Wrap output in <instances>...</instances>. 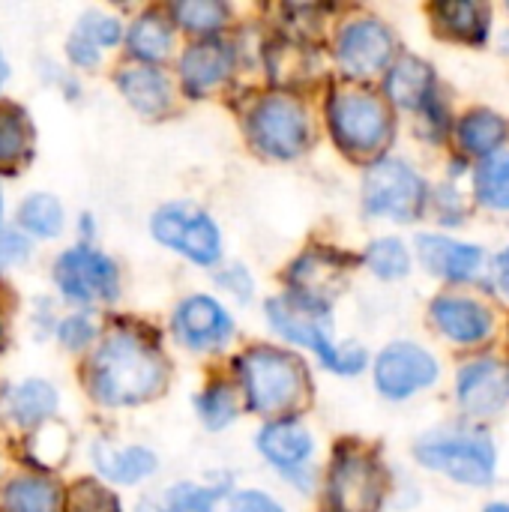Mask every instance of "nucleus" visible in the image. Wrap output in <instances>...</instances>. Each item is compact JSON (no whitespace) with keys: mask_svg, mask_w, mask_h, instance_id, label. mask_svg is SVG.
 <instances>
[{"mask_svg":"<svg viewBox=\"0 0 509 512\" xmlns=\"http://www.w3.org/2000/svg\"><path fill=\"white\" fill-rule=\"evenodd\" d=\"M477 198L492 210H509V153H492L477 168Z\"/></svg>","mask_w":509,"mask_h":512,"instance_id":"30","label":"nucleus"},{"mask_svg":"<svg viewBox=\"0 0 509 512\" xmlns=\"http://www.w3.org/2000/svg\"><path fill=\"white\" fill-rule=\"evenodd\" d=\"M435 18L444 30L465 42H483L489 33V6L486 3H438Z\"/></svg>","mask_w":509,"mask_h":512,"instance_id":"26","label":"nucleus"},{"mask_svg":"<svg viewBox=\"0 0 509 512\" xmlns=\"http://www.w3.org/2000/svg\"><path fill=\"white\" fill-rule=\"evenodd\" d=\"M327 495L333 512H378L384 498L381 465L360 450H342L333 462Z\"/></svg>","mask_w":509,"mask_h":512,"instance_id":"10","label":"nucleus"},{"mask_svg":"<svg viewBox=\"0 0 509 512\" xmlns=\"http://www.w3.org/2000/svg\"><path fill=\"white\" fill-rule=\"evenodd\" d=\"M30 252L27 240L15 231H0V267H6L9 261H18Z\"/></svg>","mask_w":509,"mask_h":512,"instance_id":"41","label":"nucleus"},{"mask_svg":"<svg viewBox=\"0 0 509 512\" xmlns=\"http://www.w3.org/2000/svg\"><path fill=\"white\" fill-rule=\"evenodd\" d=\"M417 459L468 486H489L495 474V444L483 429H438L420 438Z\"/></svg>","mask_w":509,"mask_h":512,"instance_id":"4","label":"nucleus"},{"mask_svg":"<svg viewBox=\"0 0 509 512\" xmlns=\"http://www.w3.org/2000/svg\"><path fill=\"white\" fill-rule=\"evenodd\" d=\"M0 216H3V198H0Z\"/></svg>","mask_w":509,"mask_h":512,"instance_id":"48","label":"nucleus"},{"mask_svg":"<svg viewBox=\"0 0 509 512\" xmlns=\"http://www.w3.org/2000/svg\"><path fill=\"white\" fill-rule=\"evenodd\" d=\"M219 282L237 297V300H249L252 297V279L243 267H228L219 273Z\"/></svg>","mask_w":509,"mask_h":512,"instance_id":"39","label":"nucleus"},{"mask_svg":"<svg viewBox=\"0 0 509 512\" xmlns=\"http://www.w3.org/2000/svg\"><path fill=\"white\" fill-rule=\"evenodd\" d=\"M75 33H81L90 45H96V48L102 51V48H111V45L120 42L123 27H120V21H117L114 15H105V12L93 9V12H87V15L78 21Z\"/></svg>","mask_w":509,"mask_h":512,"instance_id":"35","label":"nucleus"},{"mask_svg":"<svg viewBox=\"0 0 509 512\" xmlns=\"http://www.w3.org/2000/svg\"><path fill=\"white\" fill-rule=\"evenodd\" d=\"M327 117L339 147L357 156L378 153L393 135L387 105L366 90H339L327 105Z\"/></svg>","mask_w":509,"mask_h":512,"instance_id":"5","label":"nucleus"},{"mask_svg":"<svg viewBox=\"0 0 509 512\" xmlns=\"http://www.w3.org/2000/svg\"><path fill=\"white\" fill-rule=\"evenodd\" d=\"M459 402L471 417H492L509 402V366L483 357L459 372Z\"/></svg>","mask_w":509,"mask_h":512,"instance_id":"14","label":"nucleus"},{"mask_svg":"<svg viewBox=\"0 0 509 512\" xmlns=\"http://www.w3.org/2000/svg\"><path fill=\"white\" fill-rule=\"evenodd\" d=\"M225 486H195V483H180L168 492V507L177 512H213L219 504Z\"/></svg>","mask_w":509,"mask_h":512,"instance_id":"34","label":"nucleus"},{"mask_svg":"<svg viewBox=\"0 0 509 512\" xmlns=\"http://www.w3.org/2000/svg\"><path fill=\"white\" fill-rule=\"evenodd\" d=\"M60 492L54 483L39 477H18L3 489L6 512H57Z\"/></svg>","mask_w":509,"mask_h":512,"instance_id":"27","label":"nucleus"},{"mask_svg":"<svg viewBox=\"0 0 509 512\" xmlns=\"http://www.w3.org/2000/svg\"><path fill=\"white\" fill-rule=\"evenodd\" d=\"M504 138H507V123L489 108H477L465 114V120L459 123V141L468 153L492 156L504 144Z\"/></svg>","mask_w":509,"mask_h":512,"instance_id":"25","label":"nucleus"},{"mask_svg":"<svg viewBox=\"0 0 509 512\" xmlns=\"http://www.w3.org/2000/svg\"><path fill=\"white\" fill-rule=\"evenodd\" d=\"M231 66H234L231 45L219 42V39H204V42H195L192 48H186V54L180 57V78L192 96H201V93L213 90L216 84H222L228 78Z\"/></svg>","mask_w":509,"mask_h":512,"instance_id":"18","label":"nucleus"},{"mask_svg":"<svg viewBox=\"0 0 509 512\" xmlns=\"http://www.w3.org/2000/svg\"><path fill=\"white\" fill-rule=\"evenodd\" d=\"M171 15L177 24H183L192 33H210L225 24L228 6L216 3V0H186V3H174Z\"/></svg>","mask_w":509,"mask_h":512,"instance_id":"31","label":"nucleus"},{"mask_svg":"<svg viewBox=\"0 0 509 512\" xmlns=\"http://www.w3.org/2000/svg\"><path fill=\"white\" fill-rule=\"evenodd\" d=\"M366 264L375 276L381 279H402L411 270V258L408 249L396 240V237H384L375 240L366 252Z\"/></svg>","mask_w":509,"mask_h":512,"instance_id":"32","label":"nucleus"},{"mask_svg":"<svg viewBox=\"0 0 509 512\" xmlns=\"http://www.w3.org/2000/svg\"><path fill=\"white\" fill-rule=\"evenodd\" d=\"M417 252H420V261L432 273H438L450 282H471V279H477V273L483 267V249L480 246L456 243V240L435 237V234L417 237Z\"/></svg>","mask_w":509,"mask_h":512,"instance_id":"17","label":"nucleus"},{"mask_svg":"<svg viewBox=\"0 0 509 512\" xmlns=\"http://www.w3.org/2000/svg\"><path fill=\"white\" fill-rule=\"evenodd\" d=\"M117 87L129 99V105L138 108L147 117H159L171 105V84L153 66H126V69H120Z\"/></svg>","mask_w":509,"mask_h":512,"instance_id":"20","label":"nucleus"},{"mask_svg":"<svg viewBox=\"0 0 509 512\" xmlns=\"http://www.w3.org/2000/svg\"><path fill=\"white\" fill-rule=\"evenodd\" d=\"M168 378L162 354L141 336L114 333L90 363V390L108 408H129L162 393Z\"/></svg>","mask_w":509,"mask_h":512,"instance_id":"1","label":"nucleus"},{"mask_svg":"<svg viewBox=\"0 0 509 512\" xmlns=\"http://www.w3.org/2000/svg\"><path fill=\"white\" fill-rule=\"evenodd\" d=\"M363 204L372 216L414 222L426 207V183L411 165L399 159H381L366 171Z\"/></svg>","mask_w":509,"mask_h":512,"instance_id":"6","label":"nucleus"},{"mask_svg":"<svg viewBox=\"0 0 509 512\" xmlns=\"http://www.w3.org/2000/svg\"><path fill=\"white\" fill-rule=\"evenodd\" d=\"M18 222L33 237H57L63 231V207L54 195L36 192V195L21 201Z\"/></svg>","mask_w":509,"mask_h":512,"instance_id":"29","label":"nucleus"},{"mask_svg":"<svg viewBox=\"0 0 509 512\" xmlns=\"http://www.w3.org/2000/svg\"><path fill=\"white\" fill-rule=\"evenodd\" d=\"M435 378H438L435 357L411 342H396L384 348L375 363V384L387 399H408L417 390L432 387Z\"/></svg>","mask_w":509,"mask_h":512,"instance_id":"11","label":"nucleus"},{"mask_svg":"<svg viewBox=\"0 0 509 512\" xmlns=\"http://www.w3.org/2000/svg\"><path fill=\"white\" fill-rule=\"evenodd\" d=\"M486 512H509V507L507 504H492V507H489Z\"/></svg>","mask_w":509,"mask_h":512,"instance_id":"44","label":"nucleus"},{"mask_svg":"<svg viewBox=\"0 0 509 512\" xmlns=\"http://www.w3.org/2000/svg\"><path fill=\"white\" fill-rule=\"evenodd\" d=\"M195 408H198L201 420H204L210 429H216V432L225 429V426L237 417V399H234V393H231L225 384H216V387L204 390V393L198 396Z\"/></svg>","mask_w":509,"mask_h":512,"instance_id":"33","label":"nucleus"},{"mask_svg":"<svg viewBox=\"0 0 509 512\" xmlns=\"http://www.w3.org/2000/svg\"><path fill=\"white\" fill-rule=\"evenodd\" d=\"M387 96L402 108H423L432 96V69L420 57H399L387 75Z\"/></svg>","mask_w":509,"mask_h":512,"instance_id":"22","label":"nucleus"},{"mask_svg":"<svg viewBox=\"0 0 509 512\" xmlns=\"http://www.w3.org/2000/svg\"><path fill=\"white\" fill-rule=\"evenodd\" d=\"M171 327L177 342L189 351H219L234 333V321L225 312V306L204 294L186 297L177 306Z\"/></svg>","mask_w":509,"mask_h":512,"instance_id":"13","label":"nucleus"},{"mask_svg":"<svg viewBox=\"0 0 509 512\" xmlns=\"http://www.w3.org/2000/svg\"><path fill=\"white\" fill-rule=\"evenodd\" d=\"M69 512H120V504L111 492H105L99 483L93 480H81L72 492H69Z\"/></svg>","mask_w":509,"mask_h":512,"instance_id":"36","label":"nucleus"},{"mask_svg":"<svg viewBox=\"0 0 509 512\" xmlns=\"http://www.w3.org/2000/svg\"><path fill=\"white\" fill-rule=\"evenodd\" d=\"M54 282L72 303H99L117 297V267L108 255L81 243L66 249L54 264Z\"/></svg>","mask_w":509,"mask_h":512,"instance_id":"9","label":"nucleus"},{"mask_svg":"<svg viewBox=\"0 0 509 512\" xmlns=\"http://www.w3.org/2000/svg\"><path fill=\"white\" fill-rule=\"evenodd\" d=\"M267 318L279 336L315 351L318 360L339 375H357L366 366V351L360 345H333L330 315L324 306H315L294 294H285V297H273L267 303Z\"/></svg>","mask_w":509,"mask_h":512,"instance_id":"2","label":"nucleus"},{"mask_svg":"<svg viewBox=\"0 0 509 512\" xmlns=\"http://www.w3.org/2000/svg\"><path fill=\"white\" fill-rule=\"evenodd\" d=\"M66 51H69V60H72L75 66H93V63L99 60V48L90 45L81 33H72V36H69Z\"/></svg>","mask_w":509,"mask_h":512,"instance_id":"40","label":"nucleus"},{"mask_svg":"<svg viewBox=\"0 0 509 512\" xmlns=\"http://www.w3.org/2000/svg\"><path fill=\"white\" fill-rule=\"evenodd\" d=\"M504 48H507V51H509V30H507V33H504Z\"/></svg>","mask_w":509,"mask_h":512,"instance_id":"45","label":"nucleus"},{"mask_svg":"<svg viewBox=\"0 0 509 512\" xmlns=\"http://www.w3.org/2000/svg\"><path fill=\"white\" fill-rule=\"evenodd\" d=\"M57 336H60L63 348H69V351H81L84 345H90V342H93L96 330H93V321H90L87 315H72V318H66V321L60 324Z\"/></svg>","mask_w":509,"mask_h":512,"instance_id":"37","label":"nucleus"},{"mask_svg":"<svg viewBox=\"0 0 509 512\" xmlns=\"http://www.w3.org/2000/svg\"><path fill=\"white\" fill-rule=\"evenodd\" d=\"M231 512H285L270 495H264V492H240V495H234V501H231Z\"/></svg>","mask_w":509,"mask_h":512,"instance_id":"38","label":"nucleus"},{"mask_svg":"<svg viewBox=\"0 0 509 512\" xmlns=\"http://www.w3.org/2000/svg\"><path fill=\"white\" fill-rule=\"evenodd\" d=\"M165 512H177V510H171V507H168V510H165Z\"/></svg>","mask_w":509,"mask_h":512,"instance_id":"49","label":"nucleus"},{"mask_svg":"<svg viewBox=\"0 0 509 512\" xmlns=\"http://www.w3.org/2000/svg\"><path fill=\"white\" fill-rule=\"evenodd\" d=\"M288 282L294 288V297L327 309L330 297L342 285V270L333 258H327L321 252H309L294 261V267L288 270Z\"/></svg>","mask_w":509,"mask_h":512,"instance_id":"19","label":"nucleus"},{"mask_svg":"<svg viewBox=\"0 0 509 512\" xmlns=\"http://www.w3.org/2000/svg\"><path fill=\"white\" fill-rule=\"evenodd\" d=\"M0 348H3V327H0Z\"/></svg>","mask_w":509,"mask_h":512,"instance_id":"47","label":"nucleus"},{"mask_svg":"<svg viewBox=\"0 0 509 512\" xmlns=\"http://www.w3.org/2000/svg\"><path fill=\"white\" fill-rule=\"evenodd\" d=\"M252 144L273 159H294L309 144V117L291 96H267L249 111Z\"/></svg>","mask_w":509,"mask_h":512,"instance_id":"7","label":"nucleus"},{"mask_svg":"<svg viewBox=\"0 0 509 512\" xmlns=\"http://www.w3.org/2000/svg\"><path fill=\"white\" fill-rule=\"evenodd\" d=\"M30 153V120L18 105L0 108V168H15Z\"/></svg>","mask_w":509,"mask_h":512,"instance_id":"28","label":"nucleus"},{"mask_svg":"<svg viewBox=\"0 0 509 512\" xmlns=\"http://www.w3.org/2000/svg\"><path fill=\"white\" fill-rule=\"evenodd\" d=\"M393 48H396V39H393L390 27L375 18H360V21L345 24L336 39L339 66L351 78H369V75L381 72L390 63Z\"/></svg>","mask_w":509,"mask_h":512,"instance_id":"12","label":"nucleus"},{"mask_svg":"<svg viewBox=\"0 0 509 512\" xmlns=\"http://www.w3.org/2000/svg\"><path fill=\"white\" fill-rule=\"evenodd\" d=\"M6 414L18 423V426H36L42 423L48 414H54L57 408V390L48 381H24L15 390L6 393Z\"/></svg>","mask_w":509,"mask_h":512,"instance_id":"23","label":"nucleus"},{"mask_svg":"<svg viewBox=\"0 0 509 512\" xmlns=\"http://www.w3.org/2000/svg\"><path fill=\"white\" fill-rule=\"evenodd\" d=\"M6 75H9V66H6V60H3V54H0V87H3Z\"/></svg>","mask_w":509,"mask_h":512,"instance_id":"43","label":"nucleus"},{"mask_svg":"<svg viewBox=\"0 0 509 512\" xmlns=\"http://www.w3.org/2000/svg\"><path fill=\"white\" fill-rule=\"evenodd\" d=\"M246 405L258 414H279L294 408L306 393V369L297 357L276 348H252L237 363Z\"/></svg>","mask_w":509,"mask_h":512,"instance_id":"3","label":"nucleus"},{"mask_svg":"<svg viewBox=\"0 0 509 512\" xmlns=\"http://www.w3.org/2000/svg\"><path fill=\"white\" fill-rule=\"evenodd\" d=\"M93 465L99 477L123 486L141 483L147 474L156 471V456L144 447H111V444H93Z\"/></svg>","mask_w":509,"mask_h":512,"instance_id":"21","label":"nucleus"},{"mask_svg":"<svg viewBox=\"0 0 509 512\" xmlns=\"http://www.w3.org/2000/svg\"><path fill=\"white\" fill-rule=\"evenodd\" d=\"M432 318L441 333L462 345H477L492 333V312L474 297L444 294L432 303Z\"/></svg>","mask_w":509,"mask_h":512,"instance_id":"16","label":"nucleus"},{"mask_svg":"<svg viewBox=\"0 0 509 512\" xmlns=\"http://www.w3.org/2000/svg\"><path fill=\"white\" fill-rule=\"evenodd\" d=\"M495 273H498V285H501V291L509 297V246L501 252V255H498Z\"/></svg>","mask_w":509,"mask_h":512,"instance_id":"42","label":"nucleus"},{"mask_svg":"<svg viewBox=\"0 0 509 512\" xmlns=\"http://www.w3.org/2000/svg\"><path fill=\"white\" fill-rule=\"evenodd\" d=\"M150 231L162 246L180 252L201 267L216 264L222 255V234L216 222L192 204H168L156 210Z\"/></svg>","mask_w":509,"mask_h":512,"instance_id":"8","label":"nucleus"},{"mask_svg":"<svg viewBox=\"0 0 509 512\" xmlns=\"http://www.w3.org/2000/svg\"><path fill=\"white\" fill-rule=\"evenodd\" d=\"M141 512H159L156 507H141Z\"/></svg>","mask_w":509,"mask_h":512,"instance_id":"46","label":"nucleus"},{"mask_svg":"<svg viewBox=\"0 0 509 512\" xmlns=\"http://www.w3.org/2000/svg\"><path fill=\"white\" fill-rule=\"evenodd\" d=\"M171 39H174V30H171V21L162 12H144L129 27V36H126L132 57L144 60V66L162 60L168 54V48H171Z\"/></svg>","mask_w":509,"mask_h":512,"instance_id":"24","label":"nucleus"},{"mask_svg":"<svg viewBox=\"0 0 509 512\" xmlns=\"http://www.w3.org/2000/svg\"><path fill=\"white\" fill-rule=\"evenodd\" d=\"M258 450L270 465H276L279 471L294 477V483H300V477L309 474V459H312L315 441L306 432V426H300L294 420H279V423H270L261 429Z\"/></svg>","mask_w":509,"mask_h":512,"instance_id":"15","label":"nucleus"}]
</instances>
